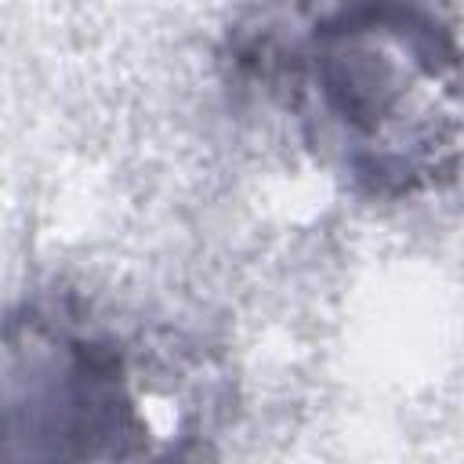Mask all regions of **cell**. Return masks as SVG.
Returning <instances> with one entry per match:
<instances>
[{
	"mask_svg": "<svg viewBox=\"0 0 464 464\" xmlns=\"http://www.w3.org/2000/svg\"><path fill=\"white\" fill-rule=\"evenodd\" d=\"M232 65L366 199H413L460 167V44L410 4L261 14L232 33Z\"/></svg>",
	"mask_w": 464,
	"mask_h": 464,
	"instance_id": "cell-1",
	"label": "cell"
},
{
	"mask_svg": "<svg viewBox=\"0 0 464 464\" xmlns=\"http://www.w3.org/2000/svg\"><path fill=\"white\" fill-rule=\"evenodd\" d=\"M228 377L181 330L44 294L0 319V464H203Z\"/></svg>",
	"mask_w": 464,
	"mask_h": 464,
	"instance_id": "cell-2",
	"label": "cell"
}]
</instances>
